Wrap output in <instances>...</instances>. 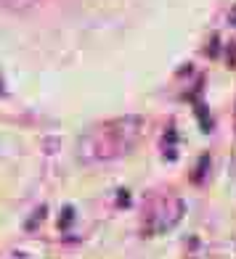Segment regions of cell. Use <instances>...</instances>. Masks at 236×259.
Listing matches in <instances>:
<instances>
[{
	"label": "cell",
	"instance_id": "5",
	"mask_svg": "<svg viewBox=\"0 0 236 259\" xmlns=\"http://www.w3.org/2000/svg\"><path fill=\"white\" fill-rule=\"evenodd\" d=\"M0 93H3V82H0Z\"/></svg>",
	"mask_w": 236,
	"mask_h": 259
},
{
	"label": "cell",
	"instance_id": "1",
	"mask_svg": "<svg viewBox=\"0 0 236 259\" xmlns=\"http://www.w3.org/2000/svg\"><path fill=\"white\" fill-rule=\"evenodd\" d=\"M141 133H144V119L141 116H122V119H109V122L93 124L80 138L77 159L85 167L117 161L136 148Z\"/></svg>",
	"mask_w": 236,
	"mask_h": 259
},
{
	"label": "cell",
	"instance_id": "2",
	"mask_svg": "<svg viewBox=\"0 0 236 259\" xmlns=\"http://www.w3.org/2000/svg\"><path fill=\"white\" fill-rule=\"evenodd\" d=\"M146 225L157 233H164L178 225L183 217V201L175 198L173 193H149L146 196V209H144Z\"/></svg>",
	"mask_w": 236,
	"mask_h": 259
},
{
	"label": "cell",
	"instance_id": "3",
	"mask_svg": "<svg viewBox=\"0 0 236 259\" xmlns=\"http://www.w3.org/2000/svg\"><path fill=\"white\" fill-rule=\"evenodd\" d=\"M6 3H8L11 8H27V6L35 3V0H6Z\"/></svg>",
	"mask_w": 236,
	"mask_h": 259
},
{
	"label": "cell",
	"instance_id": "4",
	"mask_svg": "<svg viewBox=\"0 0 236 259\" xmlns=\"http://www.w3.org/2000/svg\"><path fill=\"white\" fill-rule=\"evenodd\" d=\"M231 16H233V24H236V8H233V14H231Z\"/></svg>",
	"mask_w": 236,
	"mask_h": 259
}]
</instances>
